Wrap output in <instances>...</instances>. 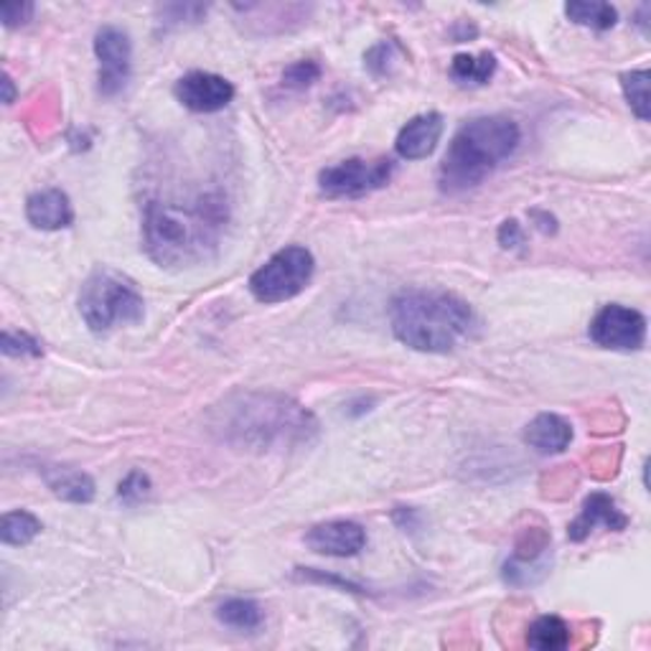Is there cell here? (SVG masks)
Listing matches in <instances>:
<instances>
[{
	"instance_id": "obj_6",
	"label": "cell",
	"mask_w": 651,
	"mask_h": 651,
	"mask_svg": "<svg viewBox=\"0 0 651 651\" xmlns=\"http://www.w3.org/2000/svg\"><path fill=\"white\" fill-rule=\"evenodd\" d=\"M316 260L301 244H291L270 257L250 278V293L260 303H283L303 293L314 278Z\"/></svg>"
},
{
	"instance_id": "obj_12",
	"label": "cell",
	"mask_w": 651,
	"mask_h": 651,
	"mask_svg": "<svg viewBox=\"0 0 651 651\" xmlns=\"http://www.w3.org/2000/svg\"><path fill=\"white\" fill-rule=\"evenodd\" d=\"M443 117L438 113H425L412 117L403 130L397 132L395 151L405 161H423L441 143Z\"/></svg>"
},
{
	"instance_id": "obj_3",
	"label": "cell",
	"mask_w": 651,
	"mask_h": 651,
	"mask_svg": "<svg viewBox=\"0 0 651 651\" xmlns=\"http://www.w3.org/2000/svg\"><path fill=\"white\" fill-rule=\"evenodd\" d=\"M392 334L399 344L425 354L454 352L476 326L473 308L446 291H403L390 303Z\"/></svg>"
},
{
	"instance_id": "obj_18",
	"label": "cell",
	"mask_w": 651,
	"mask_h": 651,
	"mask_svg": "<svg viewBox=\"0 0 651 651\" xmlns=\"http://www.w3.org/2000/svg\"><path fill=\"white\" fill-rule=\"evenodd\" d=\"M565 16L573 24L593 28V31H609L616 26L618 11L611 3H601V0H575V3L565 5Z\"/></svg>"
},
{
	"instance_id": "obj_8",
	"label": "cell",
	"mask_w": 651,
	"mask_h": 651,
	"mask_svg": "<svg viewBox=\"0 0 651 651\" xmlns=\"http://www.w3.org/2000/svg\"><path fill=\"white\" fill-rule=\"evenodd\" d=\"M590 339L603 349L636 352L647 342V318L636 308L611 303L590 321Z\"/></svg>"
},
{
	"instance_id": "obj_2",
	"label": "cell",
	"mask_w": 651,
	"mask_h": 651,
	"mask_svg": "<svg viewBox=\"0 0 651 651\" xmlns=\"http://www.w3.org/2000/svg\"><path fill=\"white\" fill-rule=\"evenodd\" d=\"M214 427L221 433V441L237 448L270 450L308 443L316 433V420L291 397L247 392L219 407Z\"/></svg>"
},
{
	"instance_id": "obj_17",
	"label": "cell",
	"mask_w": 651,
	"mask_h": 651,
	"mask_svg": "<svg viewBox=\"0 0 651 651\" xmlns=\"http://www.w3.org/2000/svg\"><path fill=\"white\" fill-rule=\"evenodd\" d=\"M497 72V56L494 54H458L450 62V77L461 87H484Z\"/></svg>"
},
{
	"instance_id": "obj_1",
	"label": "cell",
	"mask_w": 651,
	"mask_h": 651,
	"mask_svg": "<svg viewBox=\"0 0 651 651\" xmlns=\"http://www.w3.org/2000/svg\"><path fill=\"white\" fill-rule=\"evenodd\" d=\"M225 221L227 206L219 196H199L191 204L151 202L143 217L145 253L161 268H196L217 255Z\"/></svg>"
},
{
	"instance_id": "obj_29",
	"label": "cell",
	"mask_w": 651,
	"mask_h": 651,
	"mask_svg": "<svg viewBox=\"0 0 651 651\" xmlns=\"http://www.w3.org/2000/svg\"><path fill=\"white\" fill-rule=\"evenodd\" d=\"M499 244L505 250H514V247H520V244H524V232H522L520 221H516V219L501 221V227H499Z\"/></svg>"
},
{
	"instance_id": "obj_4",
	"label": "cell",
	"mask_w": 651,
	"mask_h": 651,
	"mask_svg": "<svg viewBox=\"0 0 651 651\" xmlns=\"http://www.w3.org/2000/svg\"><path fill=\"white\" fill-rule=\"evenodd\" d=\"M520 125L509 117L488 115L465 123L443 155L438 183L443 194L476 189L520 148Z\"/></svg>"
},
{
	"instance_id": "obj_14",
	"label": "cell",
	"mask_w": 651,
	"mask_h": 651,
	"mask_svg": "<svg viewBox=\"0 0 651 651\" xmlns=\"http://www.w3.org/2000/svg\"><path fill=\"white\" fill-rule=\"evenodd\" d=\"M26 217L36 229L56 232V229H66L72 225L74 209L69 196L62 189H41L28 196Z\"/></svg>"
},
{
	"instance_id": "obj_28",
	"label": "cell",
	"mask_w": 651,
	"mask_h": 651,
	"mask_svg": "<svg viewBox=\"0 0 651 651\" xmlns=\"http://www.w3.org/2000/svg\"><path fill=\"white\" fill-rule=\"evenodd\" d=\"M34 16V3H3L0 5V18L9 28L24 26Z\"/></svg>"
},
{
	"instance_id": "obj_16",
	"label": "cell",
	"mask_w": 651,
	"mask_h": 651,
	"mask_svg": "<svg viewBox=\"0 0 651 651\" xmlns=\"http://www.w3.org/2000/svg\"><path fill=\"white\" fill-rule=\"evenodd\" d=\"M43 481H47L54 497L72 501V505H90L94 499V481L85 471L66 469V465H47Z\"/></svg>"
},
{
	"instance_id": "obj_30",
	"label": "cell",
	"mask_w": 651,
	"mask_h": 651,
	"mask_svg": "<svg viewBox=\"0 0 651 651\" xmlns=\"http://www.w3.org/2000/svg\"><path fill=\"white\" fill-rule=\"evenodd\" d=\"M532 217H535V219H539V225H537V227H539V229H542V232H545V234H550V232H554V229H558V227H554V217H550V214H542V212H532Z\"/></svg>"
},
{
	"instance_id": "obj_11",
	"label": "cell",
	"mask_w": 651,
	"mask_h": 651,
	"mask_svg": "<svg viewBox=\"0 0 651 651\" xmlns=\"http://www.w3.org/2000/svg\"><path fill=\"white\" fill-rule=\"evenodd\" d=\"M306 545L314 552L329 554V558H354L367 547V532L361 524L349 520L323 522L308 529Z\"/></svg>"
},
{
	"instance_id": "obj_31",
	"label": "cell",
	"mask_w": 651,
	"mask_h": 651,
	"mask_svg": "<svg viewBox=\"0 0 651 651\" xmlns=\"http://www.w3.org/2000/svg\"><path fill=\"white\" fill-rule=\"evenodd\" d=\"M3 87H5L3 102H5V105H11V102H13V79L9 77V74H3Z\"/></svg>"
},
{
	"instance_id": "obj_25",
	"label": "cell",
	"mask_w": 651,
	"mask_h": 651,
	"mask_svg": "<svg viewBox=\"0 0 651 651\" xmlns=\"http://www.w3.org/2000/svg\"><path fill=\"white\" fill-rule=\"evenodd\" d=\"M0 346H3L5 357H41L43 354V346L34 336L24 334V331L5 329Z\"/></svg>"
},
{
	"instance_id": "obj_26",
	"label": "cell",
	"mask_w": 651,
	"mask_h": 651,
	"mask_svg": "<svg viewBox=\"0 0 651 651\" xmlns=\"http://www.w3.org/2000/svg\"><path fill=\"white\" fill-rule=\"evenodd\" d=\"M392 43L382 41L376 43V47H372L367 51L365 62L369 66V72L374 74V77H384V74H390V66H392Z\"/></svg>"
},
{
	"instance_id": "obj_24",
	"label": "cell",
	"mask_w": 651,
	"mask_h": 651,
	"mask_svg": "<svg viewBox=\"0 0 651 651\" xmlns=\"http://www.w3.org/2000/svg\"><path fill=\"white\" fill-rule=\"evenodd\" d=\"M321 77V66L314 59H301V62H293L288 69L283 72V87L285 90H308L314 81Z\"/></svg>"
},
{
	"instance_id": "obj_21",
	"label": "cell",
	"mask_w": 651,
	"mask_h": 651,
	"mask_svg": "<svg viewBox=\"0 0 651 651\" xmlns=\"http://www.w3.org/2000/svg\"><path fill=\"white\" fill-rule=\"evenodd\" d=\"M39 532H41V522L36 520L31 512H26V509L5 512L3 522H0V539L13 547H24L28 542H34Z\"/></svg>"
},
{
	"instance_id": "obj_13",
	"label": "cell",
	"mask_w": 651,
	"mask_h": 651,
	"mask_svg": "<svg viewBox=\"0 0 651 651\" xmlns=\"http://www.w3.org/2000/svg\"><path fill=\"white\" fill-rule=\"evenodd\" d=\"M598 524H603L605 529H613V532L626 529L628 524V516L616 507V501H613L609 494H601V492L590 494L586 499L580 516L567 527V537L573 539V542H583V539H586Z\"/></svg>"
},
{
	"instance_id": "obj_9",
	"label": "cell",
	"mask_w": 651,
	"mask_h": 651,
	"mask_svg": "<svg viewBox=\"0 0 651 651\" xmlns=\"http://www.w3.org/2000/svg\"><path fill=\"white\" fill-rule=\"evenodd\" d=\"M94 54L100 59V92L105 98H115L130 79L132 43L128 31L117 26H102L94 34Z\"/></svg>"
},
{
	"instance_id": "obj_23",
	"label": "cell",
	"mask_w": 651,
	"mask_h": 651,
	"mask_svg": "<svg viewBox=\"0 0 651 651\" xmlns=\"http://www.w3.org/2000/svg\"><path fill=\"white\" fill-rule=\"evenodd\" d=\"M151 476L143 471H130L128 476L120 481V486H117V501L125 507H138L143 505V501L151 497Z\"/></svg>"
},
{
	"instance_id": "obj_7",
	"label": "cell",
	"mask_w": 651,
	"mask_h": 651,
	"mask_svg": "<svg viewBox=\"0 0 651 651\" xmlns=\"http://www.w3.org/2000/svg\"><path fill=\"white\" fill-rule=\"evenodd\" d=\"M392 171L395 166L390 158H349L323 168L318 174V189L329 199H359L387 187Z\"/></svg>"
},
{
	"instance_id": "obj_20",
	"label": "cell",
	"mask_w": 651,
	"mask_h": 651,
	"mask_svg": "<svg viewBox=\"0 0 651 651\" xmlns=\"http://www.w3.org/2000/svg\"><path fill=\"white\" fill-rule=\"evenodd\" d=\"M217 618L234 631H255L263 626L265 613L260 603L250 601V598H232V601L219 605Z\"/></svg>"
},
{
	"instance_id": "obj_15",
	"label": "cell",
	"mask_w": 651,
	"mask_h": 651,
	"mask_svg": "<svg viewBox=\"0 0 651 651\" xmlns=\"http://www.w3.org/2000/svg\"><path fill=\"white\" fill-rule=\"evenodd\" d=\"M524 443L542 456L562 454L573 443V425L554 412H542L524 427Z\"/></svg>"
},
{
	"instance_id": "obj_19",
	"label": "cell",
	"mask_w": 651,
	"mask_h": 651,
	"mask_svg": "<svg viewBox=\"0 0 651 651\" xmlns=\"http://www.w3.org/2000/svg\"><path fill=\"white\" fill-rule=\"evenodd\" d=\"M527 647L537 651H560L570 647V626L560 616H539L527 628Z\"/></svg>"
},
{
	"instance_id": "obj_27",
	"label": "cell",
	"mask_w": 651,
	"mask_h": 651,
	"mask_svg": "<svg viewBox=\"0 0 651 651\" xmlns=\"http://www.w3.org/2000/svg\"><path fill=\"white\" fill-rule=\"evenodd\" d=\"M161 13L168 24H181V21H191V24H196V21H202V16H206V5L176 3V5H166V9H161Z\"/></svg>"
},
{
	"instance_id": "obj_10",
	"label": "cell",
	"mask_w": 651,
	"mask_h": 651,
	"mask_svg": "<svg viewBox=\"0 0 651 651\" xmlns=\"http://www.w3.org/2000/svg\"><path fill=\"white\" fill-rule=\"evenodd\" d=\"M176 100L191 113H219L234 100V85L212 72H189L176 81Z\"/></svg>"
},
{
	"instance_id": "obj_22",
	"label": "cell",
	"mask_w": 651,
	"mask_h": 651,
	"mask_svg": "<svg viewBox=\"0 0 651 651\" xmlns=\"http://www.w3.org/2000/svg\"><path fill=\"white\" fill-rule=\"evenodd\" d=\"M621 87H624V94L628 100V105L636 113L639 120H649L651 117V102H649V69H634L621 74Z\"/></svg>"
},
{
	"instance_id": "obj_5",
	"label": "cell",
	"mask_w": 651,
	"mask_h": 651,
	"mask_svg": "<svg viewBox=\"0 0 651 651\" xmlns=\"http://www.w3.org/2000/svg\"><path fill=\"white\" fill-rule=\"evenodd\" d=\"M79 314L92 334H110L117 326L143 321L145 301L130 278L100 268L81 285Z\"/></svg>"
}]
</instances>
